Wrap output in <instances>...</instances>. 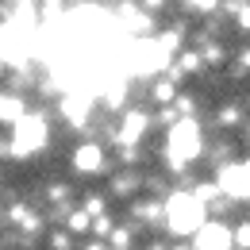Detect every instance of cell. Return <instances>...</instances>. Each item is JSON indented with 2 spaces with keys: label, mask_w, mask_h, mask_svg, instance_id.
Masks as SVG:
<instances>
[{
  "label": "cell",
  "mask_w": 250,
  "mask_h": 250,
  "mask_svg": "<svg viewBox=\"0 0 250 250\" xmlns=\"http://www.w3.org/2000/svg\"><path fill=\"white\" fill-rule=\"evenodd\" d=\"M65 173L73 181H85V185L108 181L116 173V154H112V146L104 139H93V135L73 139L69 150H65Z\"/></svg>",
  "instance_id": "1"
},
{
  "label": "cell",
  "mask_w": 250,
  "mask_h": 250,
  "mask_svg": "<svg viewBox=\"0 0 250 250\" xmlns=\"http://www.w3.org/2000/svg\"><path fill=\"white\" fill-rule=\"evenodd\" d=\"M204 223H208V208L204 200H196L192 188H173L166 196V239L188 243Z\"/></svg>",
  "instance_id": "2"
},
{
  "label": "cell",
  "mask_w": 250,
  "mask_h": 250,
  "mask_svg": "<svg viewBox=\"0 0 250 250\" xmlns=\"http://www.w3.org/2000/svg\"><path fill=\"white\" fill-rule=\"evenodd\" d=\"M250 120V108L243 96H223L212 104V112H208V131L212 135H239Z\"/></svg>",
  "instance_id": "3"
},
{
  "label": "cell",
  "mask_w": 250,
  "mask_h": 250,
  "mask_svg": "<svg viewBox=\"0 0 250 250\" xmlns=\"http://www.w3.org/2000/svg\"><path fill=\"white\" fill-rule=\"evenodd\" d=\"M124 216L135 227H143L146 235H166V200L162 196H150V192L135 196L131 204H124Z\"/></svg>",
  "instance_id": "4"
},
{
  "label": "cell",
  "mask_w": 250,
  "mask_h": 250,
  "mask_svg": "<svg viewBox=\"0 0 250 250\" xmlns=\"http://www.w3.org/2000/svg\"><path fill=\"white\" fill-rule=\"evenodd\" d=\"M192 250H235V219H216L208 216V223L188 239Z\"/></svg>",
  "instance_id": "5"
},
{
  "label": "cell",
  "mask_w": 250,
  "mask_h": 250,
  "mask_svg": "<svg viewBox=\"0 0 250 250\" xmlns=\"http://www.w3.org/2000/svg\"><path fill=\"white\" fill-rule=\"evenodd\" d=\"M104 188H108V196H112V200L131 204L135 196H143V192H146V169H116V173L104 181Z\"/></svg>",
  "instance_id": "6"
},
{
  "label": "cell",
  "mask_w": 250,
  "mask_h": 250,
  "mask_svg": "<svg viewBox=\"0 0 250 250\" xmlns=\"http://www.w3.org/2000/svg\"><path fill=\"white\" fill-rule=\"evenodd\" d=\"M143 239H146V231L135 227L127 216H120L116 231H112V239H108V247H112V250H139V247H143Z\"/></svg>",
  "instance_id": "7"
},
{
  "label": "cell",
  "mask_w": 250,
  "mask_h": 250,
  "mask_svg": "<svg viewBox=\"0 0 250 250\" xmlns=\"http://www.w3.org/2000/svg\"><path fill=\"white\" fill-rule=\"evenodd\" d=\"M77 204H81L93 219L112 212V196H108V188H100V185H85V188H81V196H77Z\"/></svg>",
  "instance_id": "8"
},
{
  "label": "cell",
  "mask_w": 250,
  "mask_h": 250,
  "mask_svg": "<svg viewBox=\"0 0 250 250\" xmlns=\"http://www.w3.org/2000/svg\"><path fill=\"white\" fill-rule=\"evenodd\" d=\"M62 227L69 231V235H73V239H81V243H85V239L93 235V216H89V212H85V208L77 204V208H73V212L65 216V223H62Z\"/></svg>",
  "instance_id": "9"
},
{
  "label": "cell",
  "mask_w": 250,
  "mask_h": 250,
  "mask_svg": "<svg viewBox=\"0 0 250 250\" xmlns=\"http://www.w3.org/2000/svg\"><path fill=\"white\" fill-rule=\"evenodd\" d=\"M77 247H81V239H73L65 227H50L42 239V250H77Z\"/></svg>",
  "instance_id": "10"
},
{
  "label": "cell",
  "mask_w": 250,
  "mask_h": 250,
  "mask_svg": "<svg viewBox=\"0 0 250 250\" xmlns=\"http://www.w3.org/2000/svg\"><path fill=\"white\" fill-rule=\"evenodd\" d=\"M116 223H120V216H116V212H108V216H96V219H93V235H89V239L108 243V239H112V231H116Z\"/></svg>",
  "instance_id": "11"
},
{
  "label": "cell",
  "mask_w": 250,
  "mask_h": 250,
  "mask_svg": "<svg viewBox=\"0 0 250 250\" xmlns=\"http://www.w3.org/2000/svg\"><path fill=\"white\" fill-rule=\"evenodd\" d=\"M146 16H154V20H166V16H173V8H177V0H135Z\"/></svg>",
  "instance_id": "12"
},
{
  "label": "cell",
  "mask_w": 250,
  "mask_h": 250,
  "mask_svg": "<svg viewBox=\"0 0 250 250\" xmlns=\"http://www.w3.org/2000/svg\"><path fill=\"white\" fill-rule=\"evenodd\" d=\"M139 250H173V239H166V235H146Z\"/></svg>",
  "instance_id": "13"
},
{
  "label": "cell",
  "mask_w": 250,
  "mask_h": 250,
  "mask_svg": "<svg viewBox=\"0 0 250 250\" xmlns=\"http://www.w3.org/2000/svg\"><path fill=\"white\" fill-rule=\"evenodd\" d=\"M77 250H112V247H108V243H100V239H85Z\"/></svg>",
  "instance_id": "14"
},
{
  "label": "cell",
  "mask_w": 250,
  "mask_h": 250,
  "mask_svg": "<svg viewBox=\"0 0 250 250\" xmlns=\"http://www.w3.org/2000/svg\"><path fill=\"white\" fill-rule=\"evenodd\" d=\"M239 143H243V154H250V120H247V127L239 131Z\"/></svg>",
  "instance_id": "15"
},
{
  "label": "cell",
  "mask_w": 250,
  "mask_h": 250,
  "mask_svg": "<svg viewBox=\"0 0 250 250\" xmlns=\"http://www.w3.org/2000/svg\"><path fill=\"white\" fill-rule=\"evenodd\" d=\"M0 4H4V8H12V12H16V8H23V4H27V0H0Z\"/></svg>",
  "instance_id": "16"
},
{
  "label": "cell",
  "mask_w": 250,
  "mask_h": 250,
  "mask_svg": "<svg viewBox=\"0 0 250 250\" xmlns=\"http://www.w3.org/2000/svg\"><path fill=\"white\" fill-rule=\"evenodd\" d=\"M173 250H192V247H188V243H173Z\"/></svg>",
  "instance_id": "17"
},
{
  "label": "cell",
  "mask_w": 250,
  "mask_h": 250,
  "mask_svg": "<svg viewBox=\"0 0 250 250\" xmlns=\"http://www.w3.org/2000/svg\"><path fill=\"white\" fill-rule=\"evenodd\" d=\"M177 4H181V0H177Z\"/></svg>",
  "instance_id": "18"
}]
</instances>
